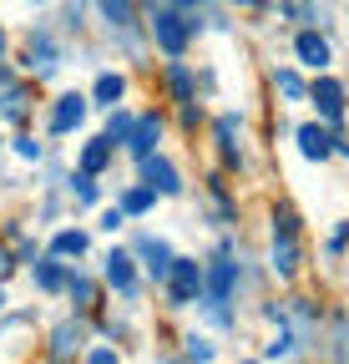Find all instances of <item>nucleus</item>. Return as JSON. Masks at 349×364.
<instances>
[{"instance_id":"9b49d317","label":"nucleus","mask_w":349,"mask_h":364,"mask_svg":"<svg viewBox=\"0 0 349 364\" xmlns=\"http://www.w3.org/2000/svg\"><path fill=\"white\" fill-rule=\"evenodd\" d=\"M294 136H299V152L309 157V162H324V157L334 152V132H329V127H319V122H304Z\"/></svg>"},{"instance_id":"cd10ccee","label":"nucleus","mask_w":349,"mask_h":364,"mask_svg":"<svg viewBox=\"0 0 349 364\" xmlns=\"http://www.w3.org/2000/svg\"><path fill=\"white\" fill-rule=\"evenodd\" d=\"M299 349V339H294V329H289V318L279 324V334H274V344H269V359H284V354H294Z\"/></svg>"},{"instance_id":"6ab92c4d","label":"nucleus","mask_w":349,"mask_h":364,"mask_svg":"<svg viewBox=\"0 0 349 364\" xmlns=\"http://www.w3.org/2000/svg\"><path fill=\"white\" fill-rule=\"evenodd\" d=\"M112 152H117V147L107 142V136H92V142H86V147H81V172H92V177H97V172H107V162H112Z\"/></svg>"},{"instance_id":"6e6552de","label":"nucleus","mask_w":349,"mask_h":364,"mask_svg":"<svg viewBox=\"0 0 349 364\" xmlns=\"http://www.w3.org/2000/svg\"><path fill=\"white\" fill-rule=\"evenodd\" d=\"M142 182H147V188L152 193H162V198H178L183 193V177H178V167H172L167 157H142Z\"/></svg>"},{"instance_id":"e433bc0d","label":"nucleus","mask_w":349,"mask_h":364,"mask_svg":"<svg viewBox=\"0 0 349 364\" xmlns=\"http://www.w3.org/2000/svg\"><path fill=\"white\" fill-rule=\"evenodd\" d=\"M0 314H6V289H0Z\"/></svg>"},{"instance_id":"72a5a7b5","label":"nucleus","mask_w":349,"mask_h":364,"mask_svg":"<svg viewBox=\"0 0 349 364\" xmlns=\"http://www.w3.org/2000/svg\"><path fill=\"white\" fill-rule=\"evenodd\" d=\"M11 268H16V253H11L6 243H0V284H6V279H11Z\"/></svg>"},{"instance_id":"b1692460","label":"nucleus","mask_w":349,"mask_h":364,"mask_svg":"<svg viewBox=\"0 0 349 364\" xmlns=\"http://www.w3.org/2000/svg\"><path fill=\"white\" fill-rule=\"evenodd\" d=\"M152 203H157V193L147 188V182H142V188H127V193H122V213H152Z\"/></svg>"},{"instance_id":"ddd939ff","label":"nucleus","mask_w":349,"mask_h":364,"mask_svg":"<svg viewBox=\"0 0 349 364\" xmlns=\"http://www.w3.org/2000/svg\"><path fill=\"white\" fill-rule=\"evenodd\" d=\"M294 56L309 66V71H324V66H329V41H324L319 31H299V36H294Z\"/></svg>"},{"instance_id":"a211bd4d","label":"nucleus","mask_w":349,"mask_h":364,"mask_svg":"<svg viewBox=\"0 0 349 364\" xmlns=\"http://www.w3.org/2000/svg\"><path fill=\"white\" fill-rule=\"evenodd\" d=\"M218 152H223L228 167L243 162V147H238V117H218Z\"/></svg>"},{"instance_id":"c756f323","label":"nucleus","mask_w":349,"mask_h":364,"mask_svg":"<svg viewBox=\"0 0 349 364\" xmlns=\"http://www.w3.org/2000/svg\"><path fill=\"white\" fill-rule=\"evenodd\" d=\"M81 364H122V359H117V349H107V344H97V349H92V354H86Z\"/></svg>"},{"instance_id":"bb28decb","label":"nucleus","mask_w":349,"mask_h":364,"mask_svg":"<svg viewBox=\"0 0 349 364\" xmlns=\"http://www.w3.org/2000/svg\"><path fill=\"white\" fill-rule=\"evenodd\" d=\"M71 198H76L81 208H92V203H97V177H92V172H76V177H71Z\"/></svg>"},{"instance_id":"39448f33","label":"nucleus","mask_w":349,"mask_h":364,"mask_svg":"<svg viewBox=\"0 0 349 364\" xmlns=\"http://www.w3.org/2000/svg\"><path fill=\"white\" fill-rule=\"evenodd\" d=\"M81 344H86V329H81V318H61V324L51 329V344H46V359H51V364H76V354H81Z\"/></svg>"},{"instance_id":"4468645a","label":"nucleus","mask_w":349,"mask_h":364,"mask_svg":"<svg viewBox=\"0 0 349 364\" xmlns=\"http://www.w3.org/2000/svg\"><path fill=\"white\" fill-rule=\"evenodd\" d=\"M274 273L279 279L299 273V233H274Z\"/></svg>"},{"instance_id":"7c9ffc66","label":"nucleus","mask_w":349,"mask_h":364,"mask_svg":"<svg viewBox=\"0 0 349 364\" xmlns=\"http://www.w3.org/2000/svg\"><path fill=\"white\" fill-rule=\"evenodd\" d=\"M16 152H21L26 162H36V157H41V142H36V136H16Z\"/></svg>"},{"instance_id":"f03ea898","label":"nucleus","mask_w":349,"mask_h":364,"mask_svg":"<svg viewBox=\"0 0 349 364\" xmlns=\"http://www.w3.org/2000/svg\"><path fill=\"white\" fill-rule=\"evenodd\" d=\"M203 294H208V268L193 263V258H178V263H172V279H167L172 309H183V304H193V299H203Z\"/></svg>"},{"instance_id":"f8f14e48","label":"nucleus","mask_w":349,"mask_h":364,"mask_svg":"<svg viewBox=\"0 0 349 364\" xmlns=\"http://www.w3.org/2000/svg\"><path fill=\"white\" fill-rule=\"evenodd\" d=\"M157 142H162V117H157V112L137 117V132H132V142H127V152L142 162V157H152V152H157Z\"/></svg>"},{"instance_id":"7ed1b4c3","label":"nucleus","mask_w":349,"mask_h":364,"mask_svg":"<svg viewBox=\"0 0 349 364\" xmlns=\"http://www.w3.org/2000/svg\"><path fill=\"white\" fill-rule=\"evenodd\" d=\"M86 112H92V102H86L81 91H66V97H56V102H51L46 132H51V136H66V132H76V127L86 122Z\"/></svg>"},{"instance_id":"393cba45","label":"nucleus","mask_w":349,"mask_h":364,"mask_svg":"<svg viewBox=\"0 0 349 364\" xmlns=\"http://www.w3.org/2000/svg\"><path fill=\"white\" fill-rule=\"evenodd\" d=\"M274 86L284 91L289 102H304V97H309V86H304V76H299V71H274Z\"/></svg>"},{"instance_id":"1a4fd4ad","label":"nucleus","mask_w":349,"mask_h":364,"mask_svg":"<svg viewBox=\"0 0 349 364\" xmlns=\"http://www.w3.org/2000/svg\"><path fill=\"white\" fill-rule=\"evenodd\" d=\"M56 66H61V46H56L51 36H31V46H26V71L51 76Z\"/></svg>"},{"instance_id":"2eb2a0df","label":"nucleus","mask_w":349,"mask_h":364,"mask_svg":"<svg viewBox=\"0 0 349 364\" xmlns=\"http://www.w3.org/2000/svg\"><path fill=\"white\" fill-rule=\"evenodd\" d=\"M66 279H71V268H66L56 253L36 263V289H46V294H61V289H66Z\"/></svg>"},{"instance_id":"dca6fc26","label":"nucleus","mask_w":349,"mask_h":364,"mask_svg":"<svg viewBox=\"0 0 349 364\" xmlns=\"http://www.w3.org/2000/svg\"><path fill=\"white\" fill-rule=\"evenodd\" d=\"M167 91H172V97H178L183 107H188V102H198V81H193L188 61H167Z\"/></svg>"},{"instance_id":"aec40b11","label":"nucleus","mask_w":349,"mask_h":364,"mask_svg":"<svg viewBox=\"0 0 349 364\" xmlns=\"http://www.w3.org/2000/svg\"><path fill=\"white\" fill-rule=\"evenodd\" d=\"M132 132H137V117H132V112H122V107H112V122H107L102 136H107L112 147H127V142H132Z\"/></svg>"},{"instance_id":"20e7f679","label":"nucleus","mask_w":349,"mask_h":364,"mask_svg":"<svg viewBox=\"0 0 349 364\" xmlns=\"http://www.w3.org/2000/svg\"><path fill=\"white\" fill-rule=\"evenodd\" d=\"M233 289H238V263H228V253H218L213 263H208V309H228V299H233Z\"/></svg>"},{"instance_id":"4be33fe9","label":"nucleus","mask_w":349,"mask_h":364,"mask_svg":"<svg viewBox=\"0 0 349 364\" xmlns=\"http://www.w3.org/2000/svg\"><path fill=\"white\" fill-rule=\"evenodd\" d=\"M51 253L56 258H81L86 253V233H81V228H61V233L51 238Z\"/></svg>"},{"instance_id":"f3484780","label":"nucleus","mask_w":349,"mask_h":364,"mask_svg":"<svg viewBox=\"0 0 349 364\" xmlns=\"http://www.w3.org/2000/svg\"><path fill=\"white\" fill-rule=\"evenodd\" d=\"M122 97H127V76H122V71H102L97 86H92V102H97V107H117Z\"/></svg>"},{"instance_id":"f257e3e1","label":"nucleus","mask_w":349,"mask_h":364,"mask_svg":"<svg viewBox=\"0 0 349 364\" xmlns=\"http://www.w3.org/2000/svg\"><path fill=\"white\" fill-rule=\"evenodd\" d=\"M152 41L162 46V51L172 56V61H183V51H188V41H193V21L183 16V11H172V6H152Z\"/></svg>"},{"instance_id":"c85d7f7f","label":"nucleus","mask_w":349,"mask_h":364,"mask_svg":"<svg viewBox=\"0 0 349 364\" xmlns=\"http://www.w3.org/2000/svg\"><path fill=\"white\" fill-rule=\"evenodd\" d=\"M183 344H188V349H183V354H188V359H193V364H213V344H208V339H203V334H188V339H183Z\"/></svg>"},{"instance_id":"473e14b6","label":"nucleus","mask_w":349,"mask_h":364,"mask_svg":"<svg viewBox=\"0 0 349 364\" xmlns=\"http://www.w3.org/2000/svg\"><path fill=\"white\" fill-rule=\"evenodd\" d=\"M172 11H183V16L198 26V16H203V0H172Z\"/></svg>"},{"instance_id":"f704fd0d","label":"nucleus","mask_w":349,"mask_h":364,"mask_svg":"<svg viewBox=\"0 0 349 364\" xmlns=\"http://www.w3.org/2000/svg\"><path fill=\"white\" fill-rule=\"evenodd\" d=\"M344 243H349V223H339V228H334V233H329V253H339Z\"/></svg>"},{"instance_id":"5701e85b","label":"nucleus","mask_w":349,"mask_h":364,"mask_svg":"<svg viewBox=\"0 0 349 364\" xmlns=\"http://www.w3.org/2000/svg\"><path fill=\"white\" fill-rule=\"evenodd\" d=\"M66 294L76 299V309H81V314L92 309V304H97V284L86 279V273H76V268H71V279H66Z\"/></svg>"},{"instance_id":"c9c22d12","label":"nucleus","mask_w":349,"mask_h":364,"mask_svg":"<svg viewBox=\"0 0 349 364\" xmlns=\"http://www.w3.org/2000/svg\"><path fill=\"white\" fill-rule=\"evenodd\" d=\"M0 56H6V31H0Z\"/></svg>"},{"instance_id":"a878e982","label":"nucleus","mask_w":349,"mask_h":364,"mask_svg":"<svg viewBox=\"0 0 349 364\" xmlns=\"http://www.w3.org/2000/svg\"><path fill=\"white\" fill-rule=\"evenodd\" d=\"M21 91H26V86H21V76H16V71H11L6 61H0V112H6V107H11V102L21 97Z\"/></svg>"},{"instance_id":"0eeeda50","label":"nucleus","mask_w":349,"mask_h":364,"mask_svg":"<svg viewBox=\"0 0 349 364\" xmlns=\"http://www.w3.org/2000/svg\"><path fill=\"white\" fill-rule=\"evenodd\" d=\"M309 102L319 107V117H324L329 127H339V122H344V86H339L334 76H319V81L309 86Z\"/></svg>"},{"instance_id":"4c0bfd02","label":"nucleus","mask_w":349,"mask_h":364,"mask_svg":"<svg viewBox=\"0 0 349 364\" xmlns=\"http://www.w3.org/2000/svg\"><path fill=\"white\" fill-rule=\"evenodd\" d=\"M238 6H253V0H238Z\"/></svg>"},{"instance_id":"423d86ee","label":"nucleus","mask_w":349,"mask_h":364,"mask_svg":"<svg viewBox=\"0 0 349 364\" xmlns=\"http://www.w3.org/2000/svg\"><path fill=\"white\" fill-rule=\"evenodd\" d=\"M137 258H142V268H147L152 284H167V279H172V263H178V258H172V248H167L162 238H152V233L137 238Z\"/></svg>"},{"instance_id":"2f4dec72","label":"nucleus","mask_w":349,"mask_h":364,"mask_svg":"<svg viewBox=\"0 0 349 364\" xmlns=\"http://www.w3.org/2000/svg\"><path fill=\"white\" fill-rule=\"evenodd\" d=\"M122 223H127V213H122V203L102 213V228H107V233H117V228H122Z\"/></svg>"},{"instance_id":"412c9836","label":"nucleus","mask_w":349,"mask_h":364,"mask_svg":"<svg viewBox=\"0 0 349 364\" xmlns=\"http://www.w3.org/2000/svg\"><path fill=\"white\" fill-rule=\"evenodd\" d=\"M97 6H102V16H107L117 31H132V26H137V6H132V0H97Z\"/></svg>"},{"instance_id":"9d476101","label":"nucleus","mask_w":349,"mask_h":364,"mask_svg":"<svg viewBox=\"0 0 349 364\" xmlns=\"http://www.w3.org/2000/svg\"><path fill=\"white\" fill-rule=\"evenodd\" d=\"M107 284H112L117 294H127V299H137V268H132V253H122V248L107 253Z\"/></svg>"}]
</instances>
